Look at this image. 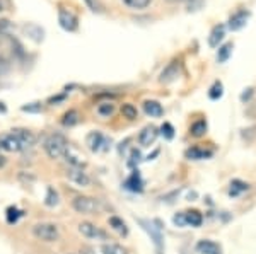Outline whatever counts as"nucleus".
<instances>
[{
	"label": "nucleus",
	"mask_w": 256,
	"mask_h": 254,
	"mask_svg": "<svg viewBox=\"0 0 256 254\" xmlns=\"http://www.w3.org/2000/svg\"><path fill=\"white\" fill-rule=\"evenodd\" d=\"M224 36H226V26H224V24H217V26H214V27H212V31H210L208 44H210L212 48H217L218 44L222 43Z\"/></svg>",
	"instance_id": "nucleus-16"
},
{
	"label": "nucleus",
	"mask_w": 256,
	"mask_h": 254,
	"mask_svg": "<svg viewBox=\"0 0 256 254\" xmlns=\"http://www.w3.org/2000/svg\"><path fill=\"white\" fill-rule=\"evenodd\" d=\"M248 19H250V12L248 10H238L236 14L230 15L229 22H227V27L230 31H239L248 24Z\"/></svg>",
	"instance_id": "nucleus-12"
},
{
	"label": "nucleus",
	"mask_w": 256,
	"mask_h": 254,
	"mask_svg": "<svg viewBox=\"0 0 256 254\" xmlns=\"http://www.w3.org/2000/svg\"><path fill=\"white\" fill-rule=\"evenodd\" d=\"M108 224H110V227L113 229L116 234L120 236H128V227H126V224L123 222L120 217H110V220H108Z\"/></svg>",
	"instance_id": "nucleus-20"
},
{
	"label": "nucleus",
	"mask_w": 256,
	"mask_h": 254,
	"mask_svg": "<svg viewBox=\"0 0 256 254\" xmlns=\"http://www.w3.org/2000/svg\"><path fill=\"white\" fill-rule=\"evenodd\" d=\"M68 147H70L68 140L62 133H52V135H48V137L43 140L44 154H46L50 159H53V161L65 157Z\"/></svg>",
	"instance_id": "nucleus-1"
},
{
	"label": "nucleus",
	"mask_w": 256,
	"mask_h": 254,
	"mask_svg": "<svg viewBox=\"0 0 256 254\" xmlns=\"http://www.w3.org/2000/svg\"><path fill=\"white\" fill-rule=\"evenodd\" d=\"M123 186H125L128 191H134V193H140V191H144V181H142V178H140V173L137 169L130 174V178L126 179Z\"/></svg>",
	"instance_id": "nucleus-14"
},
{
	"label": "nucleus",
	"mask_w": 256,
	"mask_h": 254,
	"mask_svg": "<svg viewBox=\"0 0 256 254\" xmlns=\"http://www.w3.org/2000/svg\"><path fill=\"white\" fill-rule=\"evenodd\" d=\"M0 111H2V113H6V111H7L6 106H4V102H0Z\"/></svg>",
	"instance_id": "nucleus-44"
},
{
	"label": "nucleus",
	"mask_w": 256,
	"mask_h": 254,
	"mask_svg": "<svg viewBox=\"0 0 256 254\" xmlns=\"http://www.w3.org/2000/svg\"><path fill=\"white\" fill-rule=\"evenodd\" d=\"M113 113H114V104H113V102H102V104L98 106V114H99V116L110 118V116H113Z\"/></svg>",
	"instance_id": "nucleus-29"
},
{
	"label": "nucleus",
	"mask_w": 256,
	"mask_h": 254,
	"mask_svg": "<svg viewBox=\"0 0 256 254\" xmlns=\"http://www.w3.org/2000/svg\"><path fill=\"white\" fill-rule=\"evenodd\" d=\"M67 179L80 188H89L92 184V179L89 178L88 173H84V169H77V167H68Z\"/></svg>",
	"instance_id": "nucleus-7"
},
{
	"label": "nucleus",
	"mask_w": 256,
	"mask_h": 254,
	"mask_svg": "<svg viewBox=\"0 0 256 254\" xmlns=\"http://www.w3.org/2000/svg\"><path fill=\"white\" fill-rule=\"evenodd\" d=\"M250 190V184L241 181V179H232L230 181V190H229V195L230 196H239L241 193H244V191Z\"/></svg>",
	"instance_id": "nucleus-23"
},
{
	"label": "nucleus",
	"mask_w": 256,
	"mask_h": 254,
	"mask_svg": "<svg viewBox=\"0 0 256 254\" xmlns=\"http://www.w3.org/2000/svg\"><path fill=\"white\" fill-rule=\"evenodd\" d=\"M22 217V212L18 207H9L7 208V222L9 224H18V220Z\"/></svg>",
	"instance_id": "nucleus-31"
},
{
	"label": "nucleus",
	"mask_w": 256,
	"mask_h": 254,
	"mask_svg": "<svg viewBox=\"0 0 256 254\" xmlns=\"http://www.w3.org/2000/svg\"><path fill=\"white\" fill-rule=\"evenodd\" d=\"M32 236L41 243H56L60 239V229L53 222H40L34 224L31 229Z\"/></svg>",
	"instance_id": "nucleus-3"
},
{
	"label": "nucleus",
	"mask_w": 256,
	"mask_h": 254,
	"mask_svg": "<svg viewBox=\"0 0 256 254\" xmlns=\"http://www.w3.org/2000/svg\"><path fill=\"white\" fill-rule=\"evenodd\" d=\"M178 75H180V61L174 60L162 70V73H160V77H159V82L160 84H169V82L176 80Z\"/></svg>",
	"instance_id": "nucleus-13"
},
{
	"label": "nucleus",
	"mask_w": 256,
	"mask_h": 254,
	"mask_svg": "<svg viewBox=\"0 0 256 254\" xmlns=\"http://www.w3.org/2000/svg\"><path fill=\"white\" fill-rule=\"evenodd\" d=\"M79 232L86 239H92V241H108V234L102 231L101 227H98L92 222H80L79 224Z\"/></svg>",
	"instance_id": "nucleus-5"
},
{
	"label": "nucleus",
	"mask_w": 256,
	"mask_h": 254,
	"mask_svg": "<svg viewBox=\"0 0 256 254\" xmlns=\"http://www.w3.org/2000/svg\"><path fill=\"white\" fill-rule=\"evenodd\" d=\"M0 149L6 150V152H22V147H20L14 132L0 135Z\"/></svg>",
	"instance_id": "nucleus-8"
},
{
	"label": "nucleus",
	"mask_w": 256,
	"mask_h": 254,
	"mask_svg": "<svg viewBox=\"0 0 256 254\" xmlns=\"http://www.w3.org/2000/svg\"><path fill=\"white\" fill-rule=\"evenodd\" d=\"M80 120V116H79V111L77 109H68L67 113L64 114V118H62V125L64 126H74V125H77Z\"/></svg>",
	"instance_id": "nucleus-24"
},
{
	"label": "nucleus",
	"mask_w": 256,
	"mask_h": 254,
	"mask_svg": "<svg viewBox=\"0 0 256 254\" xmlns=\"http://www.w3.org/2000/svg\"><path fill=\"white\" fill-rule=\"evenodd\" d=\"M6 164H7V159L4 157L2 154H0V167H4V166H6Z\"/></svg>",
	"instance_id": "nucleus-43"
},
{
	"label": "nucleus",
	"mask_w": 256,
	"mask_h": 254,
	"mask_svg": "<svg viewBox=\"0 0 256 254\" xmlns=\"http://www.w3.org/2000/svg\"><path fill=\"white\" fill-rule=\"evenodd\" d=\"M20 109L24 113H41L43 111V102H30V104H24Z\"/></svg>",
	"instance_id": "nucleus-33"
},
{
	"label": "nucleus",
	"mask_w": 256,
	"mask_h": 254,
	"mask_svg": "<svg viewBox=\"0 0 256 254\" xmlns=\"http://www.w3.org/2000/svg\"><path fill=\"white\" fill-rule=\"evenodd\" d=\"M7 67H9V65H7V61L4 60V58H0V75H2V73L7 70Z\"/></svg>",
	"instance_id": "nucleus-42"
},
{
	"label": "nucleus",
	"mask_w": 256,
	"mask_h": 254,
	"mask_svg": "<svg viewBox=\"0 0 256 254\" xmlns=\"http://www.w3.org/2000/svg\"><path fill=\"white\" fill-rule=\"evenodd\" d=\"M160 135H162L166 140H172L174 138V126L171 125V123H164L162 126H160V132H159Z\"/></svg>",
	"instance_id": "nucleus-32"
},
{
	"label": "nucleus",
	"mask_w": 256,
	"mask_h": 254,
	"mask_svg": "<svg viewBox=\"0 0 256 254\" xmlns=\"http://www.w3.org/2000/svg\"><path fill=\"white\" fill-rule=\"evenodd\" d=\"M58 203H60L58 191H56L55 188L50 186L48 190H46V196H44V205H46V207H50V208H53V207H56Z\"/></svg>",
	"instance_id": "nucleus-26"
},
{
	"label": "nucleus",
	"mask_w": 256,
	"mask_h": 254,
	"mask_svg": "<svg viewBox=\"0 0 256 254\" xmlns=\"http://www.w3.org/2000/svg\"><path fill=\"white\" fill-rule=\"evenodd\" d=\"M84 2L92 12H98V14H101L102 12V3L99 2V0H84Z\"/></svg>",
	"instance_id": "nucleus-35"
},
{
	"label": "nucleus",
	"mask_w": 256,
	"mask_h": 254,
	"mask_svg": "<svg viewBox=\"0 0 256 254\" xmlns=\"http://www.w3.org/2000/svg\"><path fill=\"white\" fill-rule=\"evenodd\" d=\"M9 27H10V22L9 20H0V34H6L7 31H9Z\"/></svg>",
	"instance_id": "nucleus-39"
},
{
	"label": "nucleus",
	"mask_w": 256,
	"mask_h": 254,
	"mask_svg": "<svg viewBox=\"0 0 256 254\" xmlns=\"http://www.w3.org/2000/svg\"><path fill=\"white\" fill-rule=\"evenodd\" d=\"M123 2H125L128 7H132V9H146L152 0H123Z\"/></svg>",
	"instance_id": "nucleus-34"
},
{
	"label": "nucleus",
	"mask_w": 256,
	"mask_h": 254,
	"mask_svg": "<svg viewBox=\"0 0 256 254\" xmlns=\"http://www.w3.org/2000/svg\"><path fill=\"white\" fill-rule=\"evenodd\" d=\"M58 22H60V26L68 32L76 31L77 27H79V19H77V15L74 14L72 10L65 9V7H60L58 9Z\"/></svg>",
	"instance_id": "nucleus-6"
},
{
	"label": "nucleus",
	"mask_w": 256,
	"mask_h": 254,
	"mask_svg": "<svg viewBox=\"0 0 256 254\" xmlns=\"http://www.w3.org/2000/svg\"><path fill=\"white\" fill-rule=\"evenodd\" d=\"M12 132L16 133V137H18V140L20 143V147H22V150H28V149H31V147H34L36 145V135L30 132V130H24V128H16V130H12Z\"/></svg>",
	"instance_id": "nucleus-10"
},
{
	"label": "nucleus",
	"mask_w": 256,
	"mask_h": 254,
	"mask_svg": "<svg viewBox=\"0 0 256 254\" xmlns=\"http://www.w3.org/2000/svg\"><path fill=\"white\" fill-rule=\"evenodd\" d=\"M140 161V152L137 149H134L132 150V154H130V161H128V166L130 167H135V164H138Z\"/></svg>",
	"instance_id": "nucleus-37"
},
{
	"label": "nucleus",
	"mask_w": 256,
	"mask_h": 254,
	"mask_svg": "<svg viewBox=\"0 0 256 254\" xmlns=\"http://www.w3.org/2000/svg\"><path fill=\"white\" fill-rule=\"evenodd\" d=\"M19 179H20V181H28V183H32V181H34V176H32V174H28V178H26V174H24V171H22V173H20L19 174Z\"/></svg>",
	"instance_id": "nucleus-40"
},
{
	"label": "nucleus",
	"mask_w": 256,
	"mask_h": 254,
	"mask_svg": "<svg viewBox=\"0 0 256 254\" xmlns=\"http://www.w3.org/2000/svg\"><path fill=\"white\" fill-rule=\"evenodd\" d=\"M222 94H224V85H222V82H214V85L210 87V91H208V97L212 101H217V99H220L222 97Z\"/></svg>",
	"instance_id": "nucleus-28"
},
{
	"label": "nucleus",
	"mask_w": 256,
	"mask_h": 254,
	"mask_svg": "<svg viewBox=\"0 0 256 254\" xmlns=\"http://www.w3.org/2000/svg\"><path fill=\"white\" fill-rule=\"evenodd\" d=\"M169 2H180V0H169Z\"/></svg>",
	"instance_id": "nucleus-45"
},
{
	"label": "nucleus",
	"mask_w": 256,
	"mask_h": 254,
	"mask_svg": "<svg viewBox=\"0 0 256 254\" xmlns=\"http://www.w3.org/2000/svg\"><path fill=\"white\" fill-rule=\"evenodd\" d=\"M172 224L176 225V227H184L186 225V219H184V212H181V214H178L172 217Z\"/></svg>",
	"instance_id": "nucleus-36"
},
{
	"label": "nucleus",
	"mask_w": 256,
	"mask_h": 254,
	"mask_svg": "<svg viewBox=\"0 0 256 254\" xmlns=\"http://www.w3.org/2000/svg\"><path fill=\"white\" fill-rule=\"evenodd\" d=\"M186 159L190 161H204V159H210L214 155L212 150H205V149H200V147H192V149H188L186 152Z\"/></svg>",
	"instance_id": "nucleus-17"
},
{
	"label": "nucleus",
	"mask_w": 256,
	"mask_h": 254,
	"mask_svg": "<svg viewBox=\"0 0 256 254\" xmlns=\"http://www.w3.org/2000/svg\"><path fill=\"white\" fill-rule=\"evenodd\" d=\"M72 208L80 215H92L99 210V202L92 196H76L72 200Z\"/></svg>",
	"instance_id": "nucleus-4"
},
{
	"label": "nucleus",
	"mask_w": 256,
	"mask_h": 254,
	"mask_svg": "<svg viewBox=\"0 0 256 254\" xmlns=\"http://www.w3.org/2000/svg\"><path fill=\"white\" fill-rule=\"evenodd\" d=\"M196 253L198 254H220V246L210 239L198 241L196 244Z\"/></svg>",
	"instance_id": "nucleus-15"
},
{
	"label": "nucleus",
	"mask_w": 256,
	"mask_h": 254,
	"mask_svg": "<svg viewBox=\"0 0 256 254\" xmlns=\"http://www.w3.org/2000/svg\"><path fill=\"white\" fill-rule=\"evenodd\" d=\"M190 133H192V137H195V138L204 137V135L207 133V121H205V120L195 121L192 125V128H190Z\"/></svg>",
	"instance_id": "nucleus-25"
},
{
	"label": "nucleus",
	"mask_w": 256,
	"mask_h": 254,
	"mask_svg": "<svg viewBox=\"0 0 256 254\" xmlns=\"http://www.w3.org/2000/svg\"><path fill=\"white\" fill-rule=\"evenodd\" d=\"M106 143H108V140L104 138V135H101L99 132L89 133L88 138H86V145L89 147L90 152H101V150H106L108 149Z\"/></svg>",
	"instance_id": "nucleus-9"
},
{
	"label": "nucleus",
	"mask_w": 256,
	"mask_h": 254,
	"mask_svg": "<svg viewBox=\"0 0 256 254\" xmlns=\"http://www.w3.org/2000/svg\"><path fill=\"white\" fill-rule=\"evenodd\" d=\"M232 48H234L232 43H226V44H222V46L218 48V51H217V61H218V63H226V61L229 60L230 53H232Z\"/></svg>",
	"instance_id": "nucleus-27"
},
{
	"label": "nucleus",
	"mask_w": 256,
	"mask_h": 254,
	"mask_svg": "<svg viewBox=\"0 0 256 254\" xmlns=\"http://www.w3.org/2000/svg\"><path fill=\"white\" fill-rule=\"evenodd\" d=\"M144 111L150 118H160L164 114L162 106H160L158 101H146L144 102Z\"/></svg>",
	"instance_id": "nucleus-18"
},
{
	"label": "nucleus",
	"mask_w": 256,
	"mask_h": 254,
	"mask_svg": "<svg viewBox=\"0 0 256 254\" xmlns=\"http://www.w3.org/2000/svg\"><path fill=\"white\" fill-rule=\"evenodd\" d=\"M246 91H248V92H242V94H241V101H248V99H250V97L253 96V91H254V89H253V87H250V89H246Z\"/></svg>",
	"instance_id": "nucleus-41"
},
{
	"label": "nucleus",
	"mask_w": 256,
	"mask_h": 254,
	"mask_svg": "<svg viewBox=\"0 0 256 254\" xmlns=\"http://www.w3.org/2000/svg\"><path fill=\"white\" fill-rule=\"evenodd\" d=\"M184 219H186V225H192V227H200L204 224V215L198 210L184 212Z\"/></svg>",
	"instance_id": "nucleus-22"
},
{
	"label": "nucleus",
	"mask_w": 256,
	"mask_h": 254,
	"mask_svg": "<svg viewBox=\"0 0 256 254\" xmlns=\"http://www.w3.org/2000/svg\"><path fill=\"white\" fill-rule=\"evenodd\" d=\"M24 32H26L28 36L36 41V43H40V41H43V36H44V31L41 29V27L38 26V24H26V26L22 27Z\"/></svg>",
	"instance_id": "nucleus-19"
},
{
	"label": "nucleus",
	"mask_w": 256,
	"mask_h": 254,
	"mask_svg": "<svg viewBox=\"0 0 256 254\" xmlns=\"http://www.w3.org/2000/svg\"><path fill=\"white\" fill-rule=\"evenodd\" d=\"M140 227L147 232L148 237H150L152 244L156 248V253L162 254L164 253V236H162V225H160L159 220H146V219H138L137 220Z\"/></svg>",
	"instance_id": "nucleus-2"
},
{
	"label": "nucleus",
	"mask_w": 256,
	"mask_h": 254,
	"mask_svg": "<svg viewBox=\"0 0 256 254\" xmlns=\"http://www.w3.org/2000/svg\"><path fill=\"white\" fill-rule=\"evenodd\" d=\"M122 114H123V118H126V120H137L138 118V111L134 104H123Z\"/></svg>",
	"instance_id": "nucleus-30"
},
{
	"label": "nucleus",
	"mask_w": 256,
	"mask_h": 254,
	"mask_svg": "<svg viewBox=\"0 0 256 254\" xmlns=\"http://www.w3.org/2000/svg\"><path fill=\"white\" fill-rule=\"evenodd\" d=\"M158 137H159V130L156 128V126L148 125L138 133V143L142 147H150V145H154V142L158 140Z\"/></svg>",
	"instance_id": "nucleus-11"
},
{
	"label": "nucleus",
	"mask_w": 256,
	"mask_h": 254,
	"mask_svg": "<svg viewBox=\"0 0 256 254\" xmlns=\"http://www.w3.org/2000/svg\"><path fill=\"white\" fill-rule=\"evenodd\" d=\"M101 254H128V249L116 243H104L101 246Z\"/></svg>",
	"instance_id": "nucleus-21"
},
{
	"label": "nucleus",
	"mask_w": 256,
	"mask_h": 254,
	"mask_svg": "<svg viewBox=\"0 0 256 254\" xmlns=\"http://www.w3.org/2000/svg\"><path fill=\"white\" fill-rule=\"evenodd\" d=\"M188 3V10H198L204 5V0H186Z\"/></svg>",
	"instance_id": "nucleus-38"
}]
</instances>
